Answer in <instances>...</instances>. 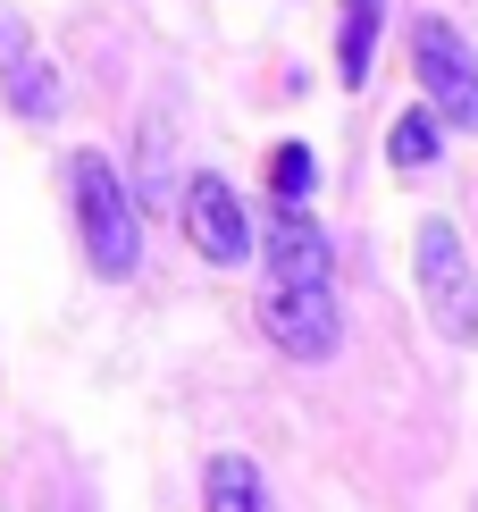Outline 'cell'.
<instances>
[{
  "label": "cell",
  "instance_id": "277c9868",
  "mask_svg": "<svg viewBox=\"0 0 478 512\" xmlns=\"http://www.w3.org/2000/svg\"><path fill=\"white\" fill-rule=\"evenodd\" d=\"M260 328H269V345L294 353V361H328L344 345V311H336L328 286H269L260 294Z\"/></svg>",
  "mask_w": 478,
  "mask_h": 512
},
{
  "label": "cell",
  "instance_id": "ba28073f",
  "mask_svg": "<svg viewBox=\"0 0 478 512\" xmlns=\"http://www.w3.org/2000/svg\"><path fill=\"white\" fill-rule=\"evenodd\" d=\"M202 512H269V487H260V471L244 454H219L202 471Z\"/></svg>",
  "mask_w": 478,
  "mask_h": 512
},
{
  "label": "cell",
  "instance_id": "3957f363",
  "mask_svg": "<svg viewBox=\"0 0 478 512\" xmlns=\"http://www.w3.org/2000/svg\"><path fill=\"white\" fill-rule=\"evenodd\" d=\"M411 59H420L428 110H437L445 126H470V135H478V51L462 42V26H445V17H420V34H411Z\"/></svg>",
  "mask_w": 478,
  "mask_h": 512
},
{
  "label": "cell",
  "instance_id": "30bf717a",
  "mask_svg": "<svg viewBox=\"0 0 478 512\" xmlns=\"http://www.w3.org/2000/svg\"><path fill=\"white\" fill-rule=\"evenodd\" d=\"M437 143H445V118L420 101V110H403V118H395V135H386V160H395V168H437Z\"/></svg>",
  "mask_w": 478,
  "mask_h": 512
},
{
  "label": "cell",
  "instance_id": "5b68a950",
  "mask_svg": "<svg viewBox=\"0 0 478 512\" xmlns=\"http://www.w3.org/2000/svg\"><path fill=\"white\" fill-rule=\"evenodd\" d=\"M185 236H193L202 261H219V269H235L252 252V219H244V202H235L227 177H193L185 185Z\"/></svg>",
  "mask_w": 478,
  "mask_h": 512
},
{
  "label": "cell",
  "instance_id": "9c48e42d",
  "mask_svg": "<svg viewBox=\"0 0 478 512\" xmlns=\"http://www.w3.org/2000/svg\"><path fill=\"white\" fill-rule=\"evenodd\" d=\"M9 110H17V118H34V126H51V118H59V76L42 68L34 51H26V59H9Z\"/></svg>",
  "mask_w": 478,
  "mask_h": 512
},
{
  "label": "cell",
  "instance_id": "6da1fadb",
  "mask_svg": "<svg viewBox=\"0 0 478 512\" xmlns=\"http://www.w3.org/2000/svg\"><path fill=\"white\" fill-rule=\"evenodd\" d=\"M68 194H76V236H84V261L101 277H135L143 261V227H135V202H126L118 168L101 152H76L68 160Z\"/></svg>",
  "mask_w": 478,
  "mask_h": 512
},
{
  "label": "cell",
  "instance_id": "8992f818",
  "mask_svg": "<svg viewBox=\"0 0 478 512\" xmlns=\"http://www.w3.org/2000/svg\"><path fill=\"white\" fill-rule=\"evenodd\" d=\"M260 252H269V286H328V269H336L311 210H277L260 227Z\"/></svg>",
  "mask_w": 478,
  "mask_h": 512
},
{
  "label": "cell",
  "instance_id": "7c38bea8",
  "mask_svg": "<svg viewBox=\"0 0 478 512\" xmlns=\"http://www.w3.org/2000/svg\"><path fill=\"white\" fill-rule=\"evenodd\" d=\"M9 59H26V51H17V34H9V26H0V68H9Z\"/></svg>",
  "mask_w": 478,
  "mask_h": 512
},
{
  "label": "cell",
  "instance_id": "7a4b0ae2",
  "mask_svg": "<svg viewBox=\"0 0 478 512\" xmlns=\"http://www.w3.org/2000/svg\"><path fill=\"white\" fill-rule=\"evenodd\" d=\"M411 277H420V303H428V328L453 336V345H478V269L453 219H428L420 244H411Z\"/></svg>",
  "mask_w": 478,
  "mask_h": 512
},
{
  "label": "cell",
  "instance_id": "52a82bcc",
  "mask_svg": "<svg viewBox=\"0 0 478 512\" xmlns=\"http://www.w3.org/2000/svg\"><path fill=\"white\" fill-rule=\"evenodd\" d=\"M378 26H386V0H344V26H336V76L369 84V59H378Z\"/></svg>",
  "mask_w": 478,
  "mask_h": 512
},
{
  "label": "cell",
  "instance_id": "8fae6325",
  "mask_svg": "<svg viewBox=\"0 0 478 512\" xmlns=\"http://www.w3.org/2000/svg\"><path fill=\"white\" fill-rule=\"evenodd\" d=\"M269 185H277V202H286V210H302V202H311V185H319V160L302 152V143H277V152H269Z\"/></svg>",
  "mask_w": 478,
  "mask_h": 512
}]
</instances>
